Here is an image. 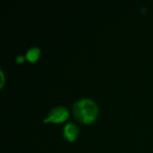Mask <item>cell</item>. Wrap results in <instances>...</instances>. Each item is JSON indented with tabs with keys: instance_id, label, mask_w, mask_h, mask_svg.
I'll list each match as a JSON object with an SVG mask.
<instances>
[{
	"instance_id": "6da1fadb",
	"label": "cell",
	"mask_w": 153,
	"mask_h": 153,
	"mask_svg": "<svg viewBox=\"0 0 153 153\" xmlns=\"http://www.w3.org/2000/svg\"><path fill=\"white\" fill-rule=\"evenodd\" d=\"M73 112L77 120L89 124L96 120L99 114V108L93 100L90 99H82L74 103Z\"/></svg>"
},
{
	"instance_id": "7a4b0ae2",
	"label": "cell",
	"mask_w": 153,
	"mask_h": 153,
	"mask_svg": "<svg viewBox=\"0 0 153 153\" xmlns=\"http://www.w3.org/2000/svg\"><path fill=\"white\" fill-rule=\"evenodd\" d=\"M69 116L68 110L65 107H56L52 108L48 116L46 119H44V123H48V122H53V123H61L65 121Z\"/></svg>"
},
{
	"instance_id": "3957f363",
	"label": "cell",
	"mask_w": 153,
	"mask_h": 153,
	"mask_svg": "<svg viewBox=\"0 0 153 153\" xmlns=\"http://www.w3.org/2000/svg\"><path fill=\"white\" fill-rule=\"evenodd\" d=\"M63 134H64V136L66 140L73 142L76 139V137L79 134V131H78L77 126L74 124L68 123L65 126L64 130H63Z\"/></svg>"
},
{
	"instance_id": "277c9868",
	"label": "cell",
	"mask_w": 153,
	"mask_h": 153,
	"mask_svg": "<svg viewBox=\"0 0 153 153\" xmlns=\"http://www.w3.org/2000/svg\"><path fill=\"white\" fill-rule=\"evenodd\" d=\"M39 54H40V51H39V49L38 48H30L27 51L26 57L30 62H34V61H36L39 58Z\"/></svg>"
}]
</instances>
